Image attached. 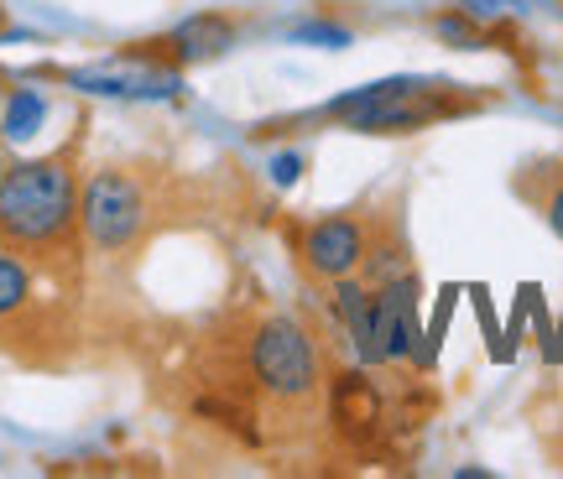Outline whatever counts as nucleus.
I'll return each mask as SVG.
<instances>
[{"mask_svg": "<svg viewBox=\"0 0 563 479\" xmlns=\"http://www.w3.org/2000/svg\"><path fill=\"white\" fill-rule=\"evenodd\" d=\"M302 167H308V157H302V152H282V157L272 161V178H277L282 188H292V182L302 178Z\"/></svg>", "mask_w": 563, "mask_h": 479, "instance_id": "nucleus-10", "label": "nucleus"}, {"mask_svg": "<svg viewBox=\"0 0 563 479\" xmlns=\"http://www.w3.org/2000/svg\"><path fill=\"white\" fill-rule=\"evenodd\" d=\"M511 193L563 239V157H527L511 172Z\"/></svg>", "mask_w": 563, "mask_h": 479, "instance_id": "nucleus-7", "label": "nucleus"}, {"mask_svg": "<svg viewBox=\"0 0 563 479\" xmlns=\"http://www.w3.org/2000/svg\"><path fill=\"white\" fill-rule=\"evenodd\" d=\"M214 209L199 172L157 157H110L84 172V245L95 266H131L157 235L194 230Z\"/></svg>", "mask_w": 563, "mask_h": 479, "instance_id": "nucleus-1", "label": "nucleus"}, {"mask_svg": "<svg viewBox=\"0 0 563 479\" xmlns=\"http://www.w3.org/2000/svg\"><path fill=\"white\" fill-rule=\"evenodd\" d=\"M287 37L340 53V47H350V37H355V32H350V26H340V21H329V11L319 5V16H313V21H292V26H287Z\"/></svg>", "mask_w": 563, "mask_h": 479, "instance_id": "nucleus-8", "label": "nucleus"}, {"mask_svg": "<svg viewBox=\"0 0 563 479\" xmlns=\"http://www.w3.org/2000/svg\"><path fill=\"white\" fill-rule=\"evenodd\" d=\"M5 167H11V152H5V131H0V178H5Z\"/></svg>", "mask_w": 563, "mask_h": 479, "instance_id": "nucleus-11", "label": "nucleus"}, {"mask_svg": "<svg viewBox=\"0 0 563 479\" xmlns=\"http://www.w3.org/2000/svg\"><path fill=\"white\" fill-rule=\"evenodd\" d=\"M79 298L0 245V355L26 370H68L79 359Z\"/></svg>", "mask_w": 563, "mask_h": 479, "instance_id": "nucleus-4", "label": "nucleus"}, {"mask_svg": "<svg viewBox=\"0 0 563 479\" xmlns=\"http://www.w3.org/2000/svg\"><path fill=\"white\" fill-rule=\"evenodd\" d=\"M0 245L32 260L63 292L84 298V131L42 157H11L0 178Z\"/></svg>", "mask_w": 563, "mask_h": 479, "instance_id": "nucleus-2", "label": "nucleus"}, {"mask_svg": "<svg viewBox=\"0 0 563 479\" xmlns=\"http://www.w3.org/2000/svg\"><path fill=\"white\" fill-rule=\"evenodd\" d=\"M42 115H47L42 94H32V89H16V94H11V110H5V120H0V131H5V141L32 136V131L42 125Z\"/></svg>", "mask_w": 563, "mask_h": 479, "instance_id": "nucleus-9", "label": "nucleus"}, {"mask_svg": "<svg viewBox=\"0 0 563 479\" xmlns=\"http://www.w3.org/2000/svg\"><path fill=\"white\" fill-rule=\"evenodd\" d=\"M241 37V21L224 16V11H199V16H188L183 26L173 32H162L152 42H131L121 47V63H152V68H199V63H214L224 58L230 47Z\"/></svg>", "mask_w": 563, "mask_h": 479, "instance_id": "nucleus-6", "label": "nucleus"}, {"mask_svg": "<svg viewBox=\"0 0 563 479\" xmlns=\"http://www.w3.org/2000/svg\"><path fill=\"white\" fill-rule=\"evenodd\" d=\"M386 209H391V203L365 199V203H350V209L308 214V220H282V245L292 250L298 277L308 281L313 292H329V287L344 277H361Z\"/></svg>", "mask_w": 563, "mask_h": 479, "instance_id": "nucleus-5", "label": "nucleus"}, {"mask_svg": "<svg viewBox=\"0 0 563 479\" xmlns=\"http://www.w3.org/2000/svg\"><path fill=\"white\" fill-rule=\"evenodd\" d=\"M490 104H496V89H475V83L454 79H407L402 74V79L361 83V89L287 120V125H340L355 136H412V131H428L443 120L481 115Z\"/></svg>", "mask_w": 563, "mask_h": 479, "instance_id": "nucleus-3", "label": "nucleus"}]
</instances>
